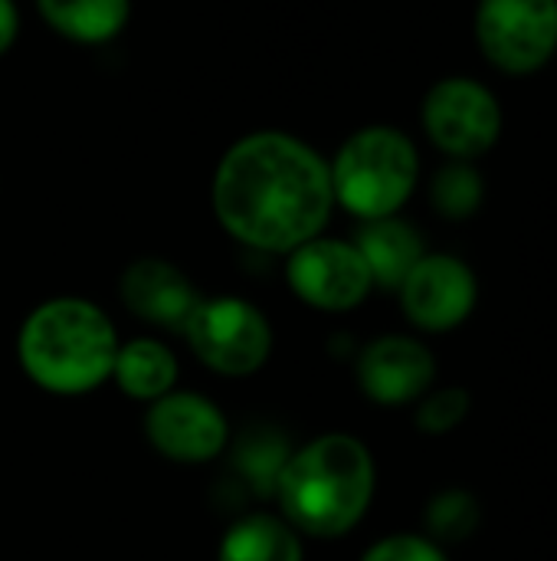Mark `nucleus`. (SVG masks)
I'll return each mask as SVG.
<instances>
[{
  "label": "nucleus",
  "instance_id": "nucleus-1",
  "mask_svg": "<svg viewBox=\"0 0 557 561\" xmlns=\"http://www.w3.org/2000/svg\"><path fill=\"white\" fill-rule=\"evenodd\" d=\"M213 214L250 250L292 253L322 237L335 210L328 161L295 135L253 131L213 171Z\"/></svg>",
  "mask_w": 557,
  "mask_h": 561
},
{
  "label": "nucleus",
  "instance_id": "nucleus-2",
  "mask_svg": "<svg viewBox=\"0 0 557 561\" xmlns=\"http://www.w3.org/2000/svg\"><path fill=\"white\" fill-rule=\"evenodd\" d=\"M378 463L364 440L345 431L322 434L292 450L276 500L299 536L341 539L361 526L374 503Z\"/></svg>",
  "mask_w": 557,
  "mask_h": 561
},
{
  "label": "nucleus",
  "instance_id": "nucleus-3",
  "mask_svg": "<svg viewBox=\"0 0 557 561\" xmlns=\"http://www.w3.org/2000/svg\"><path fill=\"white\" fill-rule=\"evenodd\" d=\"M118 332L89 299L56 296L39 302L20 325L16 358L23 375L62 398L89 394L112 378Z\"/></svg>",
  "mask_w": 557,
  "mask_h": 561
},
{
  "label": "nucleus",
  "instance_id": "nucleus-4",
  "mask_svg": "<svg viewBox=\"0 0 557 561\" xmlns=\"http://www.w3.org/2000/svg\"><path fill=\"white\" fill-rule=\"evenodd\" d=\"M335 204L351 217L381 220L404 210L420 184V151L394 125H364L328 161Z\"/></svg>",
  "mask_w": 557,
  "mask_h": 561
},
{
  "label": "nucleus",
  "instance_id": "nucleus-5",
  "mask_svg": "<svg viewBox=\"0 0 557 561\" xmlns=\"http://www.w3.org/2000/svg\"><path fill=\"white\" fill-rule=\"evenodd\" d=\"M420 125L430 145L450 161H479L499 145L506 112L486 82L473 76H443L423 95Z\"/></svg>",
  "mask_w": 557,
  "mask_h": 561
},
{
  "label": "nucleus",
  "instance_id": "nucleus-6",
  "mask_svg": "<svg viewBox=\"0 0 557 561\" xmlns=\"http://www.w3.org/2000/svg\"><path fill=\"white\" fill-rule=\"evenodd\" d=\"M473 36L502 76H535L557 56V0H476Z\"/></svg>",
  "mask_w": 557,
  "mask_h": 561
},
{
  "label": "nucleus",
  "instance_id": "nucleus-7",
  "mask_svg": "<svg viewBox=\"0 0 557 561\" xmlns=\"http://www.w3.org/2000/svg\"><path fill=\"white\" fill-rule=\"evenodd\" d=\"M184 335L190 352L223 378L256 375L272 355V325L266 312L240 296L200 299Z\"/></svg>",
  "mask_w": 557,
  "mask_h": 561
},
{
  "label": "nucleus",
  "instance_id": "nucleus-8",
  "mask_svg": "<svg viewBox=\"0 0 557 561\" xmlns=\"http://www.w3.org/2000/svg\"><path fill=\"white\" fill-rule=\"evenodd\" d=\"M404 319L427 335H446L469 322L479 302L476 270L453 253H423L397 286Z\"/></svg>",
  "mask_w": 557,
  "mask_h": 561
},
{
  "label": "nucleus",
  "instance_id": "nucleus-9",
  "mask_svg": "<svg viewBox=\"0 0 557 561\" xmlns=\"http://www.w3.org/2000/svg\"><path fill=\"white\" fill-rule=\"evenodd\" d=\"M286 279L289 289L318 312H351L374 289L355 240L338 237H315L295 247L286 263Z\"/></svg>",
  "mask_w": 557,
  "mask_h": 561
},
{
  "label": "nucleus",
  "instance_id": "nucleus-10",
  "mask_svg": "<svg viewBox=\"0 0 557 561\" xmlns=\"http://www.w3.org/2000/svg\"><path fill=\"white\" fill-rule=\"evenodd\" d=\"M148 444L171 463H210L230 447V421L217 401L197 391H171L144 414Z\"/></svg>",
  "mask_w": 557,
  "mask_h": 561
},
{
  "label": "nucleus",
  "instance_id": "nucleus-11",
  "mask_svg": "<svg viewBox=\"0 0 557 561\" xmlns=\"http://www.w3.org/2000/svg\"><path fill=\"white\" fill-rule=\"evenodd\" d=\"M437 358L417 335H381L358 355V385L368 401L381 408L417 404L437 385Z\"/></svg>",
  "mask_w": 557,
  "mask_h": 561
},
{
  "label": "nucleus",
  "instance_id": "nucleus-12",
  "mask_svg": "<svg viewBox=\"0 0 557 561\" xmlns=\"http://www.w3.org/2000/svg\"><path fill=\"white\" fill-rule=\"evenodd\" d=\"M118 293L131 316L151 325H164L171 332H184L190 312L204 299L184 270L158 256H141L128 263V270L121 273Z\"/></svg>",
  "mask_w": 557,
  "mask_h": 561
},
{
  "label": "nucleus",
  "instance_id": "nucleus-13",
  "mask_svg": "<svg viewBox=\"0 0 557 561\" xmlns=\"http://www.w3.org/2000/svg\"><path fill=\"white\" fill-rule=\"evenodd\" d=\"M355 247L364 256L374 286L394 289V293L427 253L420 230L410 220H404L401 214L381 217V220H364L355 237Z\"/></svg>",
  "mask_w": 557,
  "mask_h": 561
},
{
  "label": "nucleus",
  "instance_id": "nucleus-14",
  "mask_svg": "<svg viewBox=\"0 0 557 561\" xmlns=\"http://www.w3.org/2000/svg\"><path fill=\"white\" fill-rule=\"evenodd\" d=\"M112 381L128 394L131 401H158L174 391L177 385V355L161 339H131L118 342Z\"/></svg>",
  "mask_w": 557,
  "mask_h": 561
},
{
  "label": "nucleus",
  "instance_id": "nucleus-15",
  "mask_svg": "<svg viewBox=\"0 0 557 561\" xmlns=\"http://www.w3.org/2000/svg\"><path fill=\"white\" fill-rule=\"evenodd\" d=\"M36 10L69 43L102 46L125 30L131 0H36Z\"/></svg>",
  "mask_w": 557,
  "mask_h": 561
},
{
  "label": "nucleus",
  "instance_id": "nucleus-16",
  "mask_svg": "<svg viewBox=\"0 0 557 561\" xmlns=\"http://www.w3.org/2000/svg\"><path fill=\"white\" fill-rule=\"evenodd\" d=\"M299 533L272 513L240 516L220 539L217 561H302Z\"/></svg>",
  "mask_w": 557,
  "mask_h": 561
},
{
  "label": "nucleus",
  "instance_id": "nucleus-17",
  "mask_svg": "<svg viewBox=\"0 0 557 561\" xmlns=\"http://www.w3.org/2000/svg\"><path fill=\"white\" fill-rule=\"evenodd\" d=\"M289 457H292V447L279 431L256 427L243 434L240 444L233 447V470L243 480L240 486L250 490L253 496H276V486Z\"/></svg>",
  "mask_w": 557,
  "mask_h": 561
},
{
  "label": "nucleus",
  "instance_id": "nucleus-18",
  "mask_svg": "<svg viewBox=\"0 0 557 561\" xmlns=\"http://www.w3.org/2000/svg\"><path fill=\"white\" fill-rule=\"evenodd\" d=\"M430 204L443 220H469L486 204V178L476 161H443L430 178Z\"/></svg>",
  "mask_w": 557,
  "mask_h": 561
},
{
  "label": "nucleus",
  "instance_id": "nucleus-19",
  "mask_svg": "<svg viewBox=\"0 0 557 561\" xmlns=\"http://www.w3.org/2000/svg\"><path fill=\"white\" fill-rule=\"evenodd\" d=\"M483 526V503L476 500V493L463 490V486H446L437 496H430L427 510H423V536H430L433 542L446 546H460L469 542Z\"/></svg>",
  "mask_w": 557,
  "mask_h": 561
},
{
  "label": "nucleus",
  "instance_id": "nucleus-20",
  "mask_svg": "<svg viewBox=\"0 0 557 561\" xmlns=\"http://www.w3.org/2000/svg\"><path fill=\"white\" fill-rule=\"evenodd\" d=\"M473 411V394L466 388H430L420 401H417V411H414V421L420 427V434L427 437H446L453 431H460L466 424Z\"/></svg>",
  "mask_w": 557,
  "mask_h": 561
},
{
  "label": "nucleus",
  "instance_id": "nucleus-21",
  "mask_svg": "<svg viewBox=\"0 0 557 561\" xmlns=\"http://www.w3.org/2000/svg\"><path fill=\"white\" fill-rule=\"evenodd\" d=\"M361 561H450L446 549L423 533H391L378 539Z\"/></svg>",
  "mask_w": 557,
  "mask_h": 561
},
{
  "label": "nucleus",
  "instance_id": "nucleus-22",
  "mask_svg": "<svg viewBox=\"0 0 557 561\" xmlns=\"http://www.w3.org/2000/svg\"><path fill=\"white\" fill-rule=\"evenodd\" d=\"M20 33V10L16 0H0V56L16 43Z\"/></svg>",
  "mask_w": 557,
  "mask_h": 561
}]
</instances>
